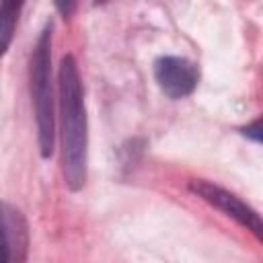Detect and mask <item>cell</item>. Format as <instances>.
<instances>
[{
    "label": "cell",
    "instance_id": "cell-1",
    "mask_svg": "<svg viewBox=\"0 0 263 263\" xmlns=\"http://www.w3.org/2000/svg\"><path fill=\"white\" fill-rule=\"evenodd\" d=\"M60 115H62V173L70 191H78L86 181V152H88V127L84 88L76 60L64 55L58 72Z\"/></svg>",
    "mask_w": 263,
    "mask_h": 263
},
{
    "label": "cell",
    "instance_id": "cell-2",
    "mask_svg": "<svg viewBox=\"0 0 263 263\" xmlns=\"http://www.w3.org/2000/svg\"><path fill=\"white\" fill-rule=\"evenodd\" d=\"M31 97L37 121V142L43 158L53 154L55 115H53V84H51V25H47L31 55Z\"/></svg>",
    "mask_w": 263,
    "mask_h": 263
},
{
    "label": "cell",
    "instance_id": "cell-3",
    "mask_svg": "<svg viewBox=\"0 0 263 263\" xmlns=\"http://www.w3.org/2000/svg\"><path fill=\"white\" fill-rule=\"evenodd\" d=\"M189 189L201 197L205 203L214 205L216 210H220L222 214H226L228 218H232L234 222H238L242 228L251 230L257 238L263 236V224H261V218L259 214L249 205L245 203L240 197H236L234 193L214 185V183H208L203 179H193L189 181Z\"/></svg>",
    "mask_w": 263,
    "mask_h": 263
},
{
    "label": "cell",
    "instance_id": "cell-4",
    "mask_svg": "<svg viewBox=\"0 0 263 263\" xmlns=\"http://www.w3.org/2000/svg\"><path fill=\"white\" fill-rule=\"evenodd\" d=\"M29 257V224L25 214L0 201V263H27Z\"/></svg>",
    "mask_w": 263,
    "mask_h": 263
},
{
    "label": "cell",
    "instance_id": "cell-5",
    "mask_svg": "<svg viewBox=\"0 0 263 263\" xmlns=\"http://www.w3.org/2000/svg\"><path fill=\"white\" fill-rule=\"evenodd\" d=\"M154 80L168 99H185L195 90L199 70L187 58L160 55L154 62Z\"/></svg>",
    "mask_w": 263,
    "mask_h": 263
},
{
    "label": "cell",
    "instance_id": "cell-6",
    "mask_svg": "<svg viewBox=\"0 0 263 263\" xmlns=\"http://www.w3.org/2000/svg\"><path fill=\"white\" fill-rule=\"evenodd\" d=\"M21 8H23L21 2H2L0 4V55H4L12 43Z\"/></svg>",
    "mask_w": 263,
    "mask_h": 263
},
{
    "label": "cell",
    "instance_id": "cell-7",
    "mask_svg": "<svg viewBox=\"0 0 263 263\" xmlns=\"http://www.w3.org/2000/svg\"><path fill=\"white\" fill-rule=\"evenodd\" d=\"M242 132H245V136H249L253 142H257V144L261 142V121H259V119H255V121H253L251 125H247Z\"/></svg>",
    "mask_w": 263,
    "mask_h": 263
}]
</instances>
